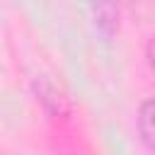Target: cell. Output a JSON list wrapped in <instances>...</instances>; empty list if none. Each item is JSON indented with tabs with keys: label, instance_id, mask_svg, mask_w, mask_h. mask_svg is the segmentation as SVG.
<instances>
[{
	"label": "cell",
	"instance_id": "6da1fadb",
	"mask_svg": "<svg viewBox=\"0 0 155 155\" xmlns=\"http://www.w3.org/2000/svg\"><path fill=\"white\" fill-rule=\"evenodd\" d=\"M138 133L148 150L155 153V99H145L138 109Z\"/></svg>",
	"mask_w": 155,
	"mask_h": 155
},
{
	"label": "cell",
	"instance_id": "7a4b0ae2",
	"mask_svg": "<svg viewBox=\"0 0 155 155\" xmlns=\"http://www.w3.org/2000/svg\"><path fill=\"white\" fill-rule=\"evenodd\" d=\"M92 15H94L97 29L109 39L116 31V27H119V7L111 5V2H102V5H94L92 7Z\"/></svg>",
	"mask_w": 155,
	"mask_h": 155
},
{
	"label": "cell",
	"instance_id": "3957f363",
	"mask_svg": "<svg viewBox=\"0 0 155 155\" xmlns=\"http://www.w3.org/2000/svg\"><path fill=\"white\" fill-rule=\"evenodd\" d=\"M145 53H148V63H150V68H153V73H155V36L148 41V48H145Z\"/></svg>",
	"mask_w": 155,
	"mask_h": 155
}]
</instances>
